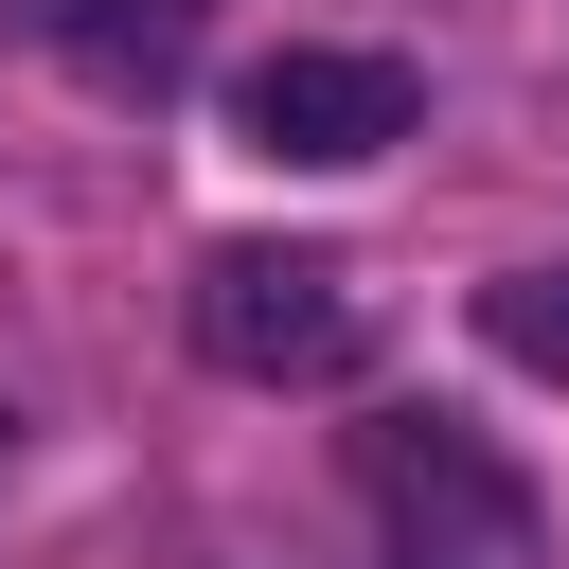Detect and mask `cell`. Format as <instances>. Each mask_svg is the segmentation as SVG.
<instances>
[{"label": "cell", "mask_w": 569, "mask_h": 569, "mask_svg": "<svg viewBox=\"0 0 569 569\" xmlns=\"http://www.w3.org/2000/svg\"><path fill=\"white\" fill-rule=\"evenodd\" d=\"M356 480H373V551L391 569H551L533 480L480 427H445V409H373L356 427Z\"/></svg>", "instance_id": "cell-1"}, {"label": "cell", "mask_w": 569, "mask_h": 569, "mask_svg": "<svg viewBox=\"0 0 569 569\" xmlns=\"http://www.w3.org/2000/svg\"><path fill=\"white\" fill-rule=\"evenodd\" d=\"M196 356L213 373H249V391H338L356 356H373V284L338 267V249H213L196 267Z\"/></svg>", "instance_id": "cell-2"}, {"label": "cell", "mask_w": 569, "mask_h": 569, "mask_svg": "<svg viewBox=\"0 0 569 569\" xmlns=\"http://www.w3.org/2000/svg\"><path fill=\"white\" fill-rule=\"evenodd\" d=\"M409 124H427V71L409 53H356V36H284V53L231 71V142L249 160H302V178H356Z\"/></svg>", "instance_id": "cell-3"}, {"label": "cell", "mask_w": 569, "mask_h": 569, "mask_svg": "<svg viewBox=\"0 0 569 569\" xmlns=\"http://www.w3.org/2000/svg\"><path fill=\"white\" fill-rule=\"evenodd\" d=\"M36 18H53V53H71L89 89H178L213 0H36Z\"/></svg>", "instance_id": "cell-4"}, {"label": "cell", "mask_w": 569, "mask_h": 569, "mask_svg": "<svg viewBox=\"0 0 569 569\" xmlns=\"http://www.w3.org/2000/svg\"><path fill=\"white\" fill-rule=\"evenodd\" d=\"M480 338H498L516 373H569V249H533V267H498V284H480Z\"/></svg>", "instance_id": "cell-5"}]
</instances>
